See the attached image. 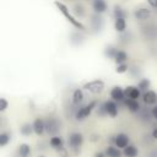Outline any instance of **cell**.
Masks as SVG:
<instances>
[{"label":"cell","instance_id":"24","mask_svg":"<svg viewBox=\"0 0 157 157\" xmlns=\"http://www.w3.org/2000/svg\"><path fill=\"white\" fill-rule=\"evenodd\" d=\"M126 60H128V54L124 50H118V53L114 58V61L117 63V65L118 64H124Z\"/></svg>","mask_w":157,"mask_h":157},{"label":"cell","instance_id":"29","mask_svg":"<svg viewBox=\"0 0 157 157\" xmlns=\"http://www.w3.org/2000/svg\"><path fill=\"white\" fill-rule=\"evenodd\" d=\"M129 70V67H128V65L124 63V64H118L117 65V69H115V71L118 72V74H124V72H126Z\"/></svg>","mask_w":157,"mask_h":157},{"label":"cell","instance_id":"12","mask_svg":"<svg viewBox=\"0 0 157 157\" xmlns=\"http://www.w3.org/2000/svg\"><path fill=\"white\" fill-rule=\"evenodd\" d=\"M142 101L146 105H153L157 102V93L152 90H148L142 93Z\"/></svg>","mask_w":157,"mask_h":157},{"label":"cell","instance_id":"6","mask_svg":"<svg viewBox=\"0 0 157 157\" xmlns=\"http://www.w3.org/2000/svg\"><path fill=\"white\" fill-rule=\"evenodd\" d=\"M134 17L137 21H147L151 17V10L148 7H137L134 11Z\"/></svg>","mask_w":157,"mask_h":157},{"label":"cell","instance_id":"36","mask_svg":"<svg viewBox=\"0 0 157 157\" xmlns=\"http://www.w3.org/2000/svg\"><path fill=\"white\" fill-rule=\"evenodd\" d=\"M152 137H153L155 140H157V128H155V129L152 130Z\"/></svg>","mask_w":157,"mask_h":157},{"label":"cell","instance_id":"11","mask_svg":"<svg viewBox=\"0 0 157 157\" xmlns=\"http://www.w3.org/2000/svg\"><path fill=\"white\" fill-rule=\"evenodd\" d=\"M32 125H33V131L36 135L40 136L45 132V120H43L42 118H36Z\"/></svg>","mask_w":157,"mask_h":157},{"label":"cell","instance_id":"3","mask_svg":"<svg viewBox=\"0 0 157 157\" xmlns=\"http://www.w3.org/2000/svg\"><path fill=\"white\" fill-rule=\"evenodd\" d=\"M67 142H69L70 148L74 151V153L75 155H78L80 153V147L83 144V136H82L81 132H71L69 135Z\"/></svg>","mask_w":157,"mask_h":157},{"label":"cell","instance_id":"1","mask_svg":"<svg viewBox=\"0 0 157 157\" xmlns=\"http://www.w3.org/2000/svg\"><path fill=\"white\" fill-rule=\"evenodd\" d=\"M54 5L56 6V9L64 15V17L75 27V28H77L78 31H85V26L78 21V20H76L70 12H69V9H67V6L65 5V4H63L61 1H58V0H55L54 1Z\"/></svg>","mask_w":157,"mask_h":157},{"label":"cell","instance_id":"13","mask_svg":"<svg viewBox=\"0 0 157 157\" xmlns=\"http://www.w3.org/2000/svg\"><path fill=\"white\" fill-rule=\"evenodd\" d=\"M92 7H93L94 13L102 15V13H104L107 11V2L104 0H93Z\"/></svg>","mask_w":157,"mask_h":157},{"label":"cell","instance_id":"2","mask_svg":"<svg viewBox=\"0 0 157 157\" xmlns=\"http://www.w3.org/2000/svg\"><path fill=\"white\" fill-rule=\"evenodd\" d=\"M104 86H105V85H104V81L97 78V80H92V81L85 82L83 86H82V88H83L85 91L92 93V94H99V93L103 92Z\"/></svg>","mask_w":157,"mask_h":157},{"label":"cell","instance_id":"32","mask_svg":"<svg viewBox=\"0 0 157 157\" xmlns=\"http://www.w3.org/2000/svg\"><path fill=\"white\" fill-rule=\"evenodd\" d=\"M147 4H148L152 9H157V0H147Z\"/></svg>","mask_w":157,"mask_h":157},{"label":"cell","instance_id":"26","mask_svg":"<svg viewBox=\"0 0 157 157\" xmlns=\"http://www.w3.org/2000/svg\"><path fill=\"white\" fill-rule=\"evenodd\" d=\"M113 15H114L115 18H118V17H124V18H125L126 11H125L123 7H120L119 5H115V6H114V10H113Z\"/></svg>","mask_w":157,"mask_h":157},{"label":"cell","instance_id":"17","mask_svg":"<svg viewBox=\"0 0 157 157\" xmlns=\"http://www.w3.org/2000/svg\"><path fill=\"white\" fill-rule=\"evenodd\" d=\"M31 146L27 144H21L17 147V156L18 157H29L31 156Z\"/></svg>","mask_w":157,"mask_h":157},{"label":"cell","instance_id":"4","mask_svg":"<svg viewBox=\"0 0 157 157\" xmlns=\"http://www.w3.org/2000/svg\"><path fill=\"white\" fill-rule=\"evenodd\" d=\"M96 107H97V102H96V101H92V102H90L88 104H86V105L78 108V109L76 110V113H75V119H76V120H83V119H86L87 117L91 115V113L93 112V109H94Z\"/></svg>","mask_w":157,"mask_h":157},{"label":"cell","instance_id":"18","mask_svg":"<svg viewBox=\"0 0 157 157\" xmlns=\"http://www.w3.org/2000/svg\"><path fill=\"white\" fill-rule=\"evenodd\" d=\"M114 29L119 33H123L126 29V21L124 17H118L114 20Z\"/></svg>","mask_w":157,"mask_h":157},{"label":"cell","instance_id":"34","mask_svg":"<svg viewBox=\"0 0 157 157\" xmlns=\"http://www.w3.org/2000/svg\"><path fill=\"white\" fill-rule=\"evenodd\" d=\"M105 156H107L105 152H101V151H98V152L94 153V157H105Z\"/></svg>","mask_w":157,"mask_h":157},{"label":"cell","instance_id":"7","mask_svg":"<svg viewBox=\"0 0 157 157\" xmlns=\"http://www.w3.org/2000/svg\"><path fill=\"white\" fill-rule=\"evenodd\" d=\"M110 98L115 102H123L125 101V91L120 86H114L110 90Z\"/></svg>","mask_w":157,"mask_h":157},{"label":"cell","instance_id":"33","mask_svg":"<svg viewBox=\"0 0 157 157\" xmlns=\"http://www.w3.org/2000/svg\"><path fill=\"white\" fill-rule=\"evenodd\" d=\"M151 115L157 120V105H155V107L152 108V110H151Z\"/></svg>","mask_w":157,"mask_h":157},{"label":"cell","instance_id":"10","mask_svg":"<svg viewBox=\"0 0 157 157\" xmlns=\"http://www.w3.org/2000/svg\"><path fill=\"white\" fill-rule=\"evenodd\" d=\"M129 136L126 135V134H124V132H120V134H118V135H115L114 136V145L117 146V147H119V148H125L128 145H129Z\"/></svg>","mask_w":157,"mask_h":157},{"label":"cell","instance_id":"5","mask_svg":"<svg viewBox=\"0 0 157 157\" xmlns=\"http://www.w3.org/2000/svg\"><path fill=\"white\" fill-rule=\"evenodd\" d=\"M60 126H61L60 120H58L56 118L50 117V118L45 119V132L48 135H52V136L56 135L60 131Z\"/></svg>","mask_w":157,"mask_h":157},{"label":"cell","instance_id":"19","mask_svg":"<svg viewBox=\"0 0 157 157\" xmlns=\"http://www.w3.org/2000/svg\"><path fill=\"white\" fill-rule=\"evenodd\" d=\"M49 145H50L53 148L58 150V148H60V147L64 146V141H63L61 136H59V135H54V136L50 137V140H49Z\"/></svg>","mask_w":157,"mask_h":157},{"label":"cell","instance_id":"14","mask_svg":"<svg viewBox=\"0 0 157 157\" xmlns=\"http://www.w3.org/2000/svg\"><path fill=\"white\" fill-rule=\"evenodd\" d=\"M91 26L94 31H101L103 28V18L101 17V15L94 13L91 17Z\"/></svg>","mask_w":157,"mask_h":157},{"label":"cell","instance_id":"8","mask_svg":"<svg viewBox=\"0 0 157 157\" xmlns=\"http://www.w3.org/2000/svg\"><path fill=\"white\" fill-rule=\"evenodd\" d=\"M124 91H125V98L128 99H139L141 96V91L137 86H126Z\"/></svg>","mask_w":157,"mask_h":157},{"label":"cell","instance_id":"30","mask_svg":"<svg viewBox=\"0 0 157 157\" xmlns=\"http://www.w3.org/2000/svg\"><path fill=\"white\" fill-rule=\"evenodd\" d=\"M7 107H9V102H7V99L6 98H0V112H5L6 109H7Z\"/></svg>","mask_w":157,"mask_h":157},{"label":"cell","instance_id":"23","mask_svg":"<svg viewBox=\"0 0 157 157\" xmlns=\"http://www.w3.org/2000/svg\"><path fill=\"white\" fill-rule=\"evenodd\" d=\"M150 86H151V81H150L148 78H141V80H139V82H137V87L140 88L141 92L148 91V90H150Z\"/></svg>","mask_w":157,"mask_h":157},{"label":"cell","instance_id":"15","mask_svg":"<svg viewBox=\"0 0 157 157\" xmlns=\"http://www.w3.org/2000/svg\"><path fill=\"white\" fill-rule=\"evenodd\" d=\"M125 105L128 107V109L131 112V113H137L140 110V103L137 99H128L125 98Z\"/></svg>","mask_w":157,"mask_h":157},{"label":"cell","instance_id":"21","mask_svg":"<svg viewBox=\"0 0 157 157\" xmlns=\"http://www.w3.org/2000/svg\"><path fill=\"white\" fill-rule=\"evenodd\" d=\"M104 152L107 157H121V152L119 151V147L117 146H108Z\"/></svg>","mask_w":157,"mask_h":157},{"label":"cell","instance_id":"31","mask_svg":"<svg viewBox=\"0 0 157 157\" xmlns=\"http://www.w3.org/2000/svg\"><path fill=\"white\" fill-rule=\"evenodd\" d=\"M56 151H58V153H59L61 157H69V152H67V150H66L64 146L60 147V148H58Z\"/></svg>","mask_w":157,"mask_h":157},{"label":"cell","instance_id":"9","mask_svg":"<svg viewBox=\"0 0 157 157\" xmlns=\"http://www.w3.org/2000/svg\"><path fill=\"white\" fill-rule=\"evenodd\" d=\"M103 105H104L107 115H109L110 118H115L118 115V105H117L115 101H113V99L107 101V102L103 103Z\"/></svg>","mask_w":157,"mask_h":157},{"label":"cell","instance_id":"16","mask_svg":"<svg viewBox=\"0 0 157 157\" xmlns=\"http://www.w3.org/2000/svg\"><path fill=\"white\" fill-rule=\"evenodd\" d=\"M83 98H85V94H83V90L82 88L74 90V92H72V103L74 104L78 105L80 103H82Z\"/></svg>","mask_w":157,"mask_h":157},{"label":"cell","instance_id":"25","mask_svg":"<svg viewBox=\"0 0 157 157\" xmlns=\"http://www.w3.org/2000/svg\"><path fill=\"white\" fill-rule=\"evenodd\" d=\"M117 53H118V49L114 48V47H112V45H110V47H107V48L104 49V55H105L108 59H113V60H114Z\"/></svg>","mask_w":157,"mask_h":157},{"label":"cell","instance_id":"28","mask_svg":"<svg viewBox=\"0 0 157 157\" xmlns=\"http://www.w3.org/2000/svg\"><path fill=\"white\" fill-rule=\"evenodd\" d=\"M74 12H75L78 17H82V16H85V13H86V12H85V7H83L82 5H80V4H78V5L76 4V5L74 6Z\"/></svg>","mask_w":157,"mask_h":157},{"label":"cell","instance_id":"27","mask_svg":"<svg viewBox=\"0 0 157 157\" xmlns=\"http://www.w3.org/2000/svg\"><path fill=\"white\" fill-rule=\"evenodd\" d=\"M10 134L9 132H1L0 134V146L4 147L10 142Z\"/></svg>","mask_w":157,"mask_h":157},{"label":"cell","instance_id":"37","mask_svg":"<svg viewBox=\"0 0 157 157\" xmlns=\"http://www.w3.org/2000/svg\"><path fill=\"white\" fill-rule=\"evenodd\" d=\"M37 157H47V156H44V155H38Z\"/></svg>","mask_w":157,"mask_h":157},{"label":"cell","instance_id":"20","mask_svg":"<svg viewBox=\"0 0 157 157\" xmlns=\"http://www.w3.org/2000/svg\"><path fill=\"white\" fill-rule=\"evenodd\" d=\"M139 155V150L134 145H128L124 148V156L125 157H136Z\"/></svg>","mask_w":157,"mask_h":157},{"label":"cell","instance_id":"22","mask_svg":"<svg viewBox=\"0 0 157 157\" xmlns=\"http://www.w3.org/2000/svg\"><path fill=\"white\" fill-rule=\"evenodd\" d=\"M20 132H21L22 136H29L32 132H34V131H33V125L29 124V123L22 124L21 128H20Z\"/></svg>","mask_w":157,"mask_h":157},{"label":"cell","instance_id":"35","mask_svg":"<svg viewBox=\"0 0 157 157\" xmlns=\"http://www.w3.org/2000/svg\"><path fill=\"white\" fill-rule=\"evenodd\" d=\"M98 137H99L98 135H96V134H93V135H91V141H92V142H96V141L98 140Z\"/></svg>","mask_w":157,"mask_h":157}]
</instances>
